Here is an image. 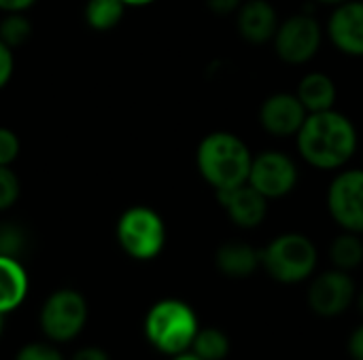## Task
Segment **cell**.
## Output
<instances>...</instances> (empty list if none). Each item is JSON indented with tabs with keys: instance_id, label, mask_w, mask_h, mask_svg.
I'll list each match as a JSON object with an SVG mask.
<instances>
[{
	"instance_id": "obj_1",
	"label": "cell",
	"mask_w": 363,
	"mask_h": 360,
	"mask_svg": "<svg viewBox=\"0 0 363 360\" xmlns=\"http://www.w3.org/2000/svg\"><path fill=\"white\" fill-rule=\"evenodd\" d=\"M300 157L317 170H340L357 151V129L353 121L336 108L308 112L296 134Z\"/></svg>"
},
{
	"instance_id": "obj_2",
	"label": "cell",
	"mask_w": 363,
	"mask_h": 360,
	"mask_svg": "<svg viewBox=\"0 0 363 360\" xmlns=\"http://www.w3.org/2000/svg\"><path fill=\"white\" fill-rule=\"evenodd\" d=\"M253 153L247 142L232 132H211L196 149V168L215 191L232 189L249 180Z\"/></svg>"
},
{
	"instance_id": "obj_3",
	"label": "cell",
	"mask_w": 363,
	"mask_h": 360,
	"mask_svg": "<svg viewBox=\"0 0 363 360\" xmlns=\"http://www.w3.org/2000/svg\"><path fill=\"white\" fill-rule=\"evenodd\" d=\"M196 312L179 299L157 301L145 318V335L149 344L170 356L191 350V344L198 335Z\"/></svg>"
},
{
	"instance_id": "obj_4",
	"label": "cell",
	"mask_w": 363,
	"mask_h": 360,
	"mask_svg": "<svg viewBox=\"0 0 363 360\" xmlns=\"http://www.w3.org/2000/svg\"><path fill=\"white\" fill-rule=\"evenodd\" d=\"M317 246L304 233L277 236L262 250V267L270 278L283 284H296L313 276L317 267Z\"/></svg>"
},
{
	"instance_id": "obj_5",
	"label": "cell",
	"mask_w": 363,
	"mask_h": 360,
	"mask_svg": "<svg viewBox=\"0 0 363 360\" xmlns=\"http://www.w3.org/2000/svg\"><path fill=\"white\" fill-rule=\"evenodd\" d=\"M115 236L121 250L136 261H151L166 246L164 219L149 206L128 208L117 221Z\"/></svg>"
},
{
	"instance_id": "obj_6",
	"label": "cell",
	"mask_w": 363,
	"mask_h": 360,
	"mask_svg": "<svg viewBox=\"0 0 363 360\" xmlns=\"http://www.w3.org/2000/svg\"><path fill=\"white\" fill-rule=\"evenodd\" d=\"M87 314V301L79 291L60 289L51 293L40 308V331L55 344L70 342L83 331Z\"/></svg>"
},
{
	"instance_id": "obj_7",
	"label": "cell",
	"mask_w": 363,
	"mask_h": 360,
	"mask_svg": "<svg viewBox=\"0 0 363 360\" xmlns=\"http://www.w3.org/2000/svg\"><path fill=\"white\" fill-rule=\"evenodd\" d=\"M277 55L291 66L308 64L321 49L323 30L319 21L308 13H296L279 23L272 38Z\"/></svg>"
},
{
	"instance_id": "obj_8",
	"label": "cell",
	"mask_w": 363,
	"mask_h": 360,
	"mask_svg": "<svg viewBox=\"0 0 363 360\" xmlns=\"http://www.w3.org/2000/svg\"><path fill=\"white\" fill-rule=\"evenodd\" d=\"M298 180L300 170L287 153L270 149L259 155H253L247 182L255 191H259L268 202L287 197L298 187Z\"/></svg>"
},
{
	"instance_id": "obj_9",
	"label": "cell",
	"mask_w": 363,
	"mask_h": 360,
	"mask_svg": "<svg viewBox=\"0 0 363 360\" xmlns=\"http://www.w3.org/2000/svg\"><path fill=\"white\" fill-rule=\"evenodd\" d=\"M328 212L342 231L363 236V170H345L332 178Z\"/></svg>"
},
{
	"instance_id": "obj_10",
	"label": "cell",
	"mask_w": 363,
	"mask_h": 360,
	"mask_svg": "<svg viewBox=\"0 0 363 360\" xmlns=\"http://www.w3.org/2000/svg\"><path fill=\"white\" fill-rule=\"evenodd\" d=\"M355 295V282L349 272L334 267L313 280L308 289V306L317 316L334 318L353 303Z\"/></svg>"
},
{
	"instance_id": "obj_11",
	"label": "cell",
	"mask_w": 363,
	"mask_h": 360,
	"mask_svg": "<svg viewBox=\"0 0 363 360\" xmlns=\"http://www.w3.org/2000/svg\"><path fill=\"white\" fill-rule=\"evenodd\" d=\"M308 110L296 93H272L259 106V125L277 138H291L300 132Z\"/></svg>"
},
{
	"instance_id": "obj_12",
	"label": "cell",
	"mask_w": 363,
	"mask_h": 360,
	"mask_svg": "<svg viewBox=\"0 0 363 360\" xmlns=\"http://www.w3.org/2000/svg\"><path fill=\"white\" fill-rule=\"evenodd\" d=\"M328 36L340 53L363 57V0H347L334 6Z\"/></svg>"
},
{
	"instance_id": "obj_13",
	"label": "cell",
	"mask_w": 363,
	"mask_h": 360,
	"mask_svg": "<svg viewBox=\"0 0 363 360\" xmlns=\"http://www.w3.org/2000/svg\"><path fill=\"white\" fill-rule=\"evenodd\" d=\"M219 206L225 210L228 219L240 229H255L264 223L268 214V199L255 191L249 182L215 191Z\"/></svg>"
},
{
	"instance_id": "obj_14",
	"label": "cell",
	"mask_w": 363,
	"mask_h": 360,
	"mask_svg": "<svg viewBox=\"0 0 363 360\" xmlns=\"http://www.w3.org/2000/svg\"><path fill=\"white\" fill-rule=\"evenodd\" d=\"M279 23V13L268 0H245L236 11V30L251 45L272 42Z\"/></svg>"
},
{
	"instance_id": "obj_15",
	"label": "cell",
	"mask_w": 363,
	"mask_h": 360,
	"mask_svg": "<svg viewBox=\"0 0 363 360\" xmlns=\"http://www.w3.org/2000/svg\"><path fill=\"white\" fill-rule=\"evenodd\" d=\"M217 269L228 278H249L262 265V250L247 242H225L215 255Z\"/></svg>"
},
{
	"instance_id": "obj_16",
	"label": "cell",
	"mask_w": 363,
	"mask_h": 360,
	"mask_svg": "<svg viewBox=\"0 0 363 360\" xmlns=\"http://www.w3.org/2000/svg\"><path fill=\"white\" fill-rule=\"evenodd\" d=\"M28 274L17 257L0 255V314L17 310L28 297Z\"/></svg>"
},
{
	"instance_id": "obj_17",
	"label": "cell",
	"mask_w": 363,
	"mask_h": 360,
	"mask_svg": "<svg viewBox=\"0 0 363 360\" xmlns=\"http://www.w3.org/2000/svg\"><path fill=\"white\" fill-rule=\"evenodd\" d=\"M296 95L308 112H321L334 108L338 100V87L325 72H306L296 87Z\"/></svg>"
},
{
	"instance_id": "obj_18",
	"label": "cell",
	"mask_w": 363,
	"mask_h": 360,
	"mask_svg": "<svg viewBox=\"0 0 363 360\" xmlns=\"http://www.w3.org/2000/svg\"><path fill=\"white\" fill-rule=\"evenodd\" d=\"M125 8L128 6L123 4V0H87L83 8V17L91 30L108 32L115 25H119V21L125 15Z\"/></svg>"
},
{
	"instance_id": "obj_19",
	"label": "cell",
	"mask_w": 363,
	"mask_h": 360,
	"mask_svg": "<svg viewBox=\"0 0 363 360\" xmlns=\"http://www.w3.org/2000/svg\"><path fill=\"white\" fill-rule=\"evenodd\" d=\"M330 259L336 269L353 272L363 263V238L362 233L342 231L330 246Z\"/></svg>"
},
{
	"instance_id": "obj_20",
	"label": "cell",
	"mask_w": 363,
	"mask_h": 360,
	"mask_svg": "<svg viewBox=\"0 0 363 360\" xmlns=\"http://www.w3.org/2000/svg\"><path fill=\"white\" fill-rule=\"evenodd\" d=\"M191 352L202 360H223L230 354V339L221 329H200L191 344Z\"/></svg>"
},
{
	"instance_id": "obj_21",
	"label": "cell",
	"mask_w": 363,
	"mask_h": 360,
	"mask_svg": "<svg viewBox=\"0 0 363 360\" xmlns=\"http://www.w3.org/2000/svg\"><path fill=\"white\" fill-rule=\"evenodd\" d=\"M30 36H32V21L28 19L26 13H4L0 17V40L6 47L17 49L23 42H28Z\"/></svg>"
},
{
	"instance_id": "obj_22",
	"label": "cell",
	"mask_w": 363,
	"mask_h": 360,
	"mask_svg": "<svg viewBox=\"0 0 363 360\" xmlns=\"http://www.w3.org/2000/svg\"><path fill=\"white\" fill-rule=\"evenodd\" d=\"M19 191L21 185L11 166H0V212L15 206V202L19 199Z\"/></svg>"
},
{
	"instance_id": "obj_23",
	"label": "cell",
	"mask_w": 363,
	"mask_h": 360,
	"mask_svg": "<svg viewBox=\"0 0 363 360\" xmlns=\"http://www.w3.org/2000/svg\"><path fill=\"white\" fill-rule=\"evenodd\" d=\"M21 144H19V136L0 125V166H13V161L19 157Z\"/></svg>"
},
{
	"instance_id": "obj_24",
	"label": "cell",
	"mask_w": 363,
	"mask_h": 360,
	"mask_svg": "<svg viewBox=\"0 0 363 360\" xmlns=\"http://www.w3.org/2000/svg\"><path fill=\"white\" fill-rule=\"evenodd\" d=\"M15 360H66V359H64V354H62L55 346L36 342V344H28V346H23V348L17 352Z\"/></svg>"
},
{
	"instance_id": "obj_25",
	"label": "cell",
	"mask_w": 363,
	"mask_h": 360,
	"mask_svg": "<svg viewBox=\"0 0 363 360\" xmlns=\"http://www.w3.org/2000/svg\"><path fill=\"white\" fill-rule=\"evenodd\" d=\"M23 233L17 227H0V255L17 257L23 248Z\"/></svg>"
},
{
	"instance_id": "obj_26",
	"label": "cell",
	"mask_w": 363,
	"mask_h": 360,
	"mask_svg": "<svg viewBox=\"0 0 363 360\" xmlns=\"http://www.w3.org/2000/svg\"><path fill=\"white\" fill-rule=\"evenodd\" d=\"M15 72V57H13V49L6 47L0 40V89H4L9 85V81L13 79Z\"/></svg>"
},
{
	"instance_id": "obj_27",
	"label": "cell",
	"mask_w": 363,
	"mask_h": 360,
	"mask_svg": "<svg viewBox=\"0 0 363 360\" xmlns=\"http://www.w3.org/2000/svg\"><path fill=\"white\" fill-rule=\"evenodd\" d=\"M208 11H213L215 15H232L240 8L242 0H204Z\"/></svg>"
},
{
	"instance_id": "obj_28",
	"label": "cell",
	"mask_w": 363,
	"mask_h": 360,
	"mask_svg": "<svg viewBox=\"0 0 363 360\" xmlns=\"http://www.w3.org/2000/svg\"><path fill=\"white\" fill-rule=\"evenodd\" d=\"M70 360H111V356L102 350V348H96V346H87V348H81L72 354Z\"/></svg>"
},
{
	"instance_id": "obj_29",
	"label": "cell",
	"mask_w": 363,
	"mask_h": 360,
	"mask_svg": "<svg viewBox=\"0 0 363 360\" xmlns=\"http://www.w3.org/2000/svg\"><path fill=\"white\" fill-rule=\"evenodd\" d=\"M36 0H0V13H26Z\"/></svg>"
},
{
	"instance_id": "obj_30",
	"label": "cell",
	"mask_w": 363,
	"mask_h": 360,
	"mask_svg": "<svg viewBox=\"0 0 363 360\" xmlns=\"http://www.w3.org/2000/svg\"><path fill=\"white\" fill-rule=\"evenodd\" d=\"M349 352L355 360H363V325L357 327L349 339Z\"/></svg>"
},
{
	"instance_id": "obj_31",
	"label": "cell",
	"mask_w": 363,
	"mask_h": 360,
	"mask_svg": "<svg viewBox=\"0 0 363 360\" xmlns=\"http://www.w3.org/2000/svg\"><path fill=\"white\" fill-rule=\"evenodd\" d=\"M151 2H155V0H123V4H125V6H134V8L147 6V4H151Z\"/></svg>"
},
{
	"instance_id": "obj_32",
	"label": "cell",
	"mask_w": 363,
	"mask_h": 360,
	"mask_svg": "<svg viewBox=\"0 0 363 360\" xmlns=\"http://www.w3.org/2000/svg\"><path fill=\"white\" fill-rule=\"evenodd\" d=\"M172 360H202V359H200L198 354H194V352H189V350H187V352H181V354H177V356H174Z\"/></svg>"
},
{
	"instance_id": "obj_33",
	"label": "cell",
	"mask_w": 363,
	"mask_h": 360,
	"mask_svg": "<svg viewBox=\"0 0 363 360\" xmlns=\"http://www.w3.org/2000/svg\"><path fill=\"white\" fill-rule=\"evenodd\" d=\"M315 2H321V4H328V6H338V4H342L347 0H315Z\"/></svg>"
},
{
	"instance_id": "obj_34",
	"label": "cell",
	"mask_w": 363,
	"mask_h": 360,
	"mask_svg": "<svg viewBox=\"0 0 363 360\" xmlns=\"http://www.w3.org/2000/svg\"><path fill=\"white\" fill-rule=\"evenodd\" d=\"M357 301H359V310H362V312H363V291H362V293H359V297H357Z\"/></svg>"
},
{
	"instance_id": "obj_35",
	"label": "cell",
	"mask_w": 363,
	"mask_h": 360,
	"mask_svg": "<svg viewBox=\"0 0 363 360\" xmlns=\"http://www.w3.org/2000/svg\"><path fill=\"white\" fill-rule=\"evenodd\" d=\"M2 316H4V314H0V333H2Z\"/></svg>"
}]
</instances>
